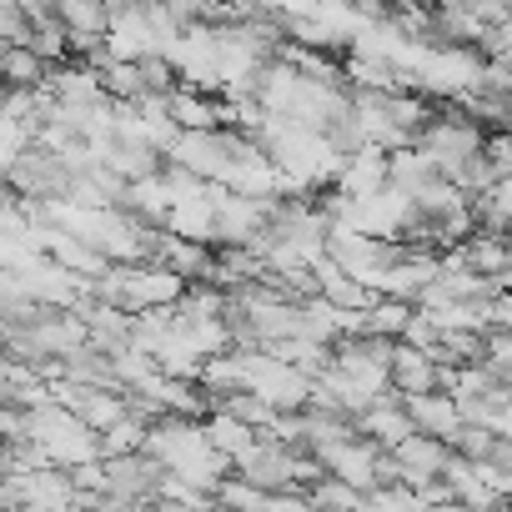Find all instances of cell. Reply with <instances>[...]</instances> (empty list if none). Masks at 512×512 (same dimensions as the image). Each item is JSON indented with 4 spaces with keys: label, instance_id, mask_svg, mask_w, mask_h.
I'll return each instance as SVG.
<instances>
[{
    "label": "cell",
    "instance_id": "6da1fadb",
    "mask_svg": "<svg viewBox=\"0 0 512 512\" xmlns=\"http://www.w3.org/2000/svg\"><path fill=\"white\" fill-rule=\"evenodd\" d=\"M101 467H106V497L111 502H156V482H161V462L151 457V452H111V457H101Z\"/></svg>",
    "mask_w": 512,
    "mask_h": 512
},
{
    "label": "cell",
    "instance_id": "7a4b0ae2",
    "mask_svg": "<svg viewBox=\"0 0 512 512\" xmlns=\"http://www.w3.org/2000/svg\"><path fill=\"white\" fill-rule=\"evenodd\" d=\"M402 407H407V417H412L417 432H432V437H442V442H447V437L457 432V422H462L452 392H442V387H432V392H412V397H402Z\"/></svg>",
    "mask_w": 512,
    "mask_h": 512
},
{
    "label": "cell",
    "instance_id": "3957f363",
    "mask_svg": "<svg viewBox=\"0 0 512 512\" xmlns=\"http://www.w3.org/2000/svg\"><path fill=\"white\" fill-rule=\"evenodd\" d=\"M201 432H206V442H211L226 462L256 442V427H246V422L231 417V412H206V417H201Z\"/></svg>",
    "mask_w": 512,
    "mask_h": 512
},
{
    "label": "cell",
    "instance_id": "277c9868",
    "mask_svg": "<svg viewBox=\"0 0 512 512\" xmlns=\"http://www.w3.org/2000/svg\"><path fill=\"white\" fill-rule=\"evenodd\" d=\"M56 16H61L66 36H106V21H111L101 0H56Z\"/></svg>",
    "mask_w": 512,
    "mask_h": 512
},
{
    "label": "cell",
    "instance_id": "5b68a950",
    "mask_svg": "<svg viewBox=\"0 0 512 512\" xmlns=\"http://www.w3.org/2000/svg\"><path fill=\"white\" fill-rule=\"evenodd\" d=\"M46 76V61L31 46H0V86H36Z\"/></svg>",
    "mask_w": 512,
    "mask_h": 512
},
{
    "label": "cell",
    "instance_id": "8992f818",
    "mask_svg": "<svg viewBox=\"0 0 512 512\" xmlns=\"http://www.w3.org/2000/svg\"><path fill=\"white\" fill-rule=\"evenodd\" d=\"M96 437H101V457H111V452H136L141 437H146V422H141L136 412H121V417L106 422Z\"/></svg>",
    "mask_w": 512,
    "mask_h": 512
},
{
    "label": "cell",
    "instance_id": "52a82bcc",
    "mask_svg": "<svg viewBox=\"0 0 512 512\" xmlns=\"http://www.w3.org/2000/svg\"><path fill=\"white\" fill-rule=\"evenodd\" d=\"M307 507H367V497H362L352 482H342V477L322 472V477L307 487Z\"/></svg>",
    "mask_w": 512,
    "mask_h": 512
},
{
    "label": "cell",
    "instance_id": "ba28073f",
    "mask_svg": "<svg viewBox=\"0 0 512 512\" xmlns=\"http://www.w3.org/2000/svg\"><path fill=\"white\" fill-rule=\"evenodd\" d=\"M0 437H6V442H21L26 437V412L11 407V402H0Z\"/></svg>",
    "mask_w": 512,
    "mask_h": 512
},
{
    "label": "cell",
    "instance_id": "9c48e42d",
    "mask_svg": "<svg viewBox=\"0 0 512 512\" xmlns=\"http://www.w3.org/2000/svg\"><path fill=\"white\" fill-rule=\"evenodd\" d=\"M6 467H11V442L0 437V472H6Z\"/></svg>",
    "mask_w": 512,
    "mask_h": 512
}]
</instances>
